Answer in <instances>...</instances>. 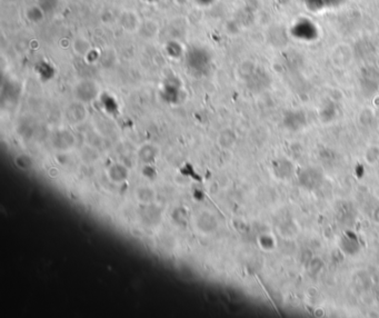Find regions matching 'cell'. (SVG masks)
I'll return each mask as SVG.
<instances>
[{
  "label": "cell",
  "instance_id": "obj_3",
  "mask_svg": "<svg viewBox=\"0 0 379 318\" xmlns=\"http://www.w3.org/2000/svg\"><path fill=\"white\" fill-rule=\"evenodd\" d=\"M86 116V110L85 107H83L82 104L77 103V104H72L69 106L68 110H67V117H68V120L71 122H77L81 121Z\"/></svg>",
  "mask_w": 379,
  "mask_h": 318
},
{
  "label": "cell",
  "instance_id": "obj_4",
  "mask_svg": "<svg viewBox=\"0 0 379 318\" xmlns=\"http://www.w3.org/2000/svg\"><path fill=\"white\" fill-rule=\"evenodd\" d=\"M75 50L77 54L79 55H86L89 53V50H90V43H89L88 40H86L85 38H77L75 40Z\"/></svg>",
  "mask_w": 379,
  "mask_h": 318
},
{
  "label": "cell",
  "instance_id": "obj_1",
  "mask_svg": "<svg viewBox=\"0 0 379 318\" xmlns=\"http://www.w3.org/2000/svg\"><path fill=\"white\" fill-rule=\"evenodd\" d=\"M76 95L79 102H90L97 97L98 87L92 81H82L77 86Z\"/></svg>",
  "mask_w": 379,
  "mask_h": 318
},
{
  "label": "cell",
  "instance_id": "obj_2",
  "mask_svg": "<svg viewBox=\"0 0 379 318\" xmlns=\"http://www.w3.org/2000/svg\"><path fill=\"white\" fill-rule=\"evenodd\" d=\"M120 25L127 31L137 30L140 27L136 14H133L132 11H126L120 16Z\"/></svg>",
  "mask_w": 379,
  "mask_h": 318
}]
</instances>
